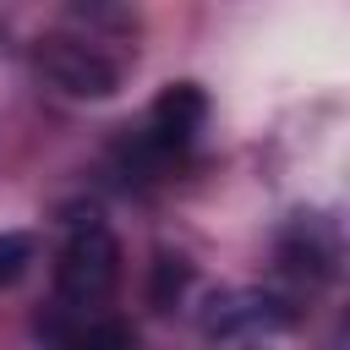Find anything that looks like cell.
<instances>
[{
    "label": "cell",
    "mask_w": 350,
    "mask_h": 350,
    "mask_svg": "<svg viewBox=\"0 0 350 350\" xmlns=\"http://www.w3.org/2000/svg\"><path fill=\"white\" fill-rule=\"evenodd\" d=\"M33 262V241L27 235H0V284H16Z\"/></svg>",
    "instance_id": "cell-5"
},
{
    "label": "cell",
    "mask_w": 350,
    "mask_h": 350,
    "mask_svg": "<svg viewBox=\"0 0 350 350\" xmlns=\"http://www.w3.org/2000/svg\"><path fill=\"white\" fill-rule=\"evenodd\" d=\"M115 22H126V16L120 11H71L66 27H55L38 44L44 77L71 98H109L131 66V44L104 38V27H115Z\"/></svg>",
    "instance_id": "cell-3"
},
{
    "label": "cell",
    "mask_w": 350,
    "mask_h": 350,
    "mask_svg": "<svg viewBox=\"0 0 350 350\" xmlns=\"http://www.w3.org/2000/svg\"><path fill=\"white\" fill-rule=\"evenodd\" d=\"M202 328H208V339H219V345L268 350V345H279V339L295 328V312H290V301H279V295H268V290H230V295H213Z\"/></svg>",
    "instance_id": "cell-4"
},
{
    "label": "cell",
    "mask_w": 350,
    "mask_h": 350,
    "mask_svg": "<svg viewBox=\"0 0 350 350\" xmlns=\"http://www.w3.org/2000/svg\"><path fill=\"white\" fill-rule=\"evenodd\" d=\"M120 295V241L98 213H77L55 246V306L49 323H98L115 317Z\"/></svg>",
    "instance_id": "cell-1"
},
{
    "label": "cell",
    "mask_w": 350,
    "mask_h": 350,
    "mask_svg": "<svg viewBox=\"0 0 350 350\" xmlns=\"http://www.w3.org/2000/svg\"><path fill=\"white\" fill-rule=\"evenodd\" d=\"M202 126H208V93L197 82H170L142 109V120L126 126V137L115 142L120 175L126 180H170L197 153Z\"/></svg>",
    "instance_id": "cell-2"
}]
</instances>
